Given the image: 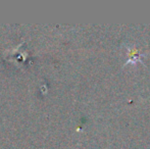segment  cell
I'll use <instances>...</instances> for the list:
<instances>
[{"mask_svg":"<svg viewBox=\"0 0 150 149\" xmlns=\"http://www.w3.org/2000/svg\"><path fill=\"white\" fill-rule=\"evenodd\" d=\"M146 53H140L139 50L137 48H135L134 46H131L128 48V61L126 62V64H136L137 62H142V57Z\"/></svg>","mask_w":150,"mask_h":149,"instance_id":"obj_1","label":"cell"}]
</instances>
